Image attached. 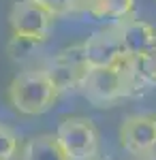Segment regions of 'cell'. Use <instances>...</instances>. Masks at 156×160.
Wrapping results in <instances>:
<instances>
[{
	"instance_id": "6da1fadb",
	"label": "cell",
	"mask_w": 156,
	"mask_h": 160,
	"mask_svg": "<svg viewBox=\"0 0 156 160\" xmlns=\"http://www.w3.org/2000/svg\"><path fill=\"white\" fill-rule=\"evenodd\" d=\"M143 86L133 68V60H124L118 66L109 68H86L79 77L77 90L94 107H111L118 100L135 94Z\"/></svg>"
},
{
	"instance_id": "7a4b0ae2",
	"label": "cell",
	"mask_w": 156,
	"mask_h": 160,
	"mask_svg": "<svg viewBox=\"0 0 156 160\" xmlns=\"http://www.w3.org/2000/svg\"><path fill=\"white\" fill-rule=\"evenodd\" d=\"M60 96V90L54 83L47 68H32L15 75L9 83L7 98L9 105L22 115L47 113Z\"/></svg>"
},
{
	"instance_id": "3957f363",
	"label": "cell",
	"mask_w": 156,
	"mask_h": 160,
	"mask_svg": "<svg viewBox=\"0 0 156 160\" xmlns=\"http://www.w3.org/2000/svg\"><path fill=\"white\" fill-rule=\"evenodd\" d=\"M56 141L69 160H92L98 154L101 135L90 118H66L56 130Z\"/></svg>"
},
{
	"instance_id": "277c9868",
	"label": "cell",
	"mask_w": 156,
	"mask_h": 160,
	"mask_svg": "<svg viewBox=\"0 0 156 160\" xmlns=\"http://www.w3.org/2000/svg\"><path fill=\"white\" fill-rule=\"evenodd\" d=\"M120 145L139 158L156 152V113H133L120 126Z\"/></svg>"
},
{
	"instance_id": "5b68a950",
	"label": "cell",
	"mask_w": 156,
	"mask_h": 160,
	"mask_svg": "<svg viewBox=\"0 0 156 160\" xmlns=\"http://www.w3.org/2000/svg\"><path fill=\"white\" fill-rule=\"evenodd\" d=\"M9 24L13 34L47 41L54 17L45 9H41L34 0H17L9 13Z\"/></svg>"
},
{
	"instance_id": "8992f818",
	"label": "cell",
	"mask_w": 156,
	"mask_h": 160,
	"mask_svg": "<svg viewBox=\"0 0 156 160\" xmlns=\"http://www.w3.org/2000/svg\"><path fill=\"white\" fill-rule=\"evenodd\" d=\"M113 32L120 41L122 53L126 60H137L139 56L156 47V28L143 19H135V17L124 19Z\"/></svg>"
},
{
	"instance_id": "52a82bcc",
	"label": "cell",
	"mask_w": 156,
	"mask_h": 160,
	"mask_svg": "<svg viewBox=\"0 0 156 160\" xmlns=\"http://www.w3.org/2000/svg\"><path fill=\"white\" fill-rule=\"evenodd\" d=\"M81 49L88 68H109L126 60L116 32H96L81 43Z\"/></svg>"
},
{
	"instance_id": "ba28073f",
	"label": "cell",
	"mask_w": 156,
	"mask_h": 160,
	"mask_svg": "<svg viewBox=\"0 0 156 160\" xmlns=\"http://www.w3.org/2000/svg\"><path fill=\"white\" fill-rule=\"evenodd\" d=\"M73 11H86L96 19H131L135 11V0H75Z\"/></svg>"
},
{
	"instance_id": "9c48e42d",
	"label": "cell",
	"mask_w": 156,
	"mask_h": 160,
	"mask_svg": "<svg viewBox=\"0 0 156 160\" xmlns=\"http://www.w3.org/2000/svg\"><path fill=\"white\" fill-rule=\"evenodd\" d=\"M22 160H69L60 149L54 135H34L24 143L19 152Z\"/></svg>"
},
{
	"instance_id": "30bf717a",
	"label": "cell",
	"mask_w": 156,
	"mask_h": 160,
	"mask_svg": "<svg viewBox=\"0 0 156 160\" xmlns=\"http://www.w3.org/2000/svg\"><path fill=\"white\" fill-rule=\"evenodd\" d=\"M43 43H45V41H41V38L13 34V37L9 38V43H7V51H9L11 60L22 62V60H26L28 56H32V53H34V51L43 45Z\"/></svg>"
},
{
	"instance_id": "8fae6325",
	"label": "cell",
	"mask_w": 156,
	"mask_h": 160,
	"mask_svg": "<svg viewBox=\"0 0 156 160\" xmlns=\"http://www.w3.org/2000/svg\"><path fill=\"white\" fill-rule=\"evenodd\" d=\"M133 68L141 83H156V47L133 60Z\"/></svg>"
},
{
	"instance_id": "7c38bea8",
	"label": "cell",
	"mask_w": 156,
	"mask_h": 160,
	"mask_svg": "<svg viewBox=\"0 0 156 160\" xmlns=\"http://www.w3.org/2000/svg\"><path fill=\"white\" fill-rule=\"evenodd\" d=\"M17 149H19L17 135L9 126H0V160H13L17 156Z\"/></svg>"
},
{
	"instance_id": "4fadbf2b",
	"label": "cell",
	"mask_w": 156,
	"mask_h": 160,
	"mask_svg": "<svg viewBox=\"0 0 156 160\" xmlns=\"http://www.w3.org/2000/svg\"><path fill=\"white\" fill-rule=\"evenodd\" d=\"M41 9L51 15V17H62V15H69L75 9V0H34Z\"/></svg>"
},
{
	"instance_id": "5bb4252c",
	"label": "cell",
	"mask_w": 156,
	"mask_h": 160,
	"mask_svg": "<svg viewBox=\"0 0 156 160\" xmlns=\"http://www.w3.org/2000/svg\"><path fill=\"white\" fill-rule=\"evenodd\" d=\"M135 160H156V152H152V154H145V156H139V158Z\"/></svg>"
}]
</instances>
